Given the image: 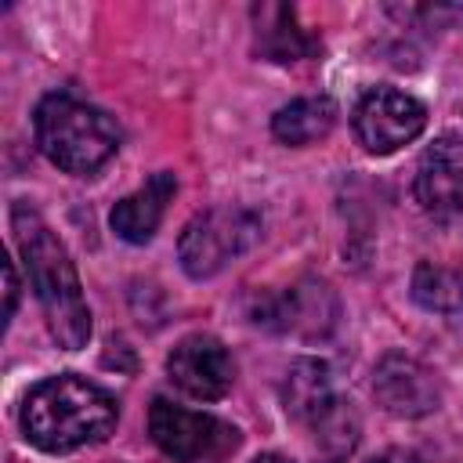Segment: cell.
<instances>
[{
	"instance_id": "cell-12",
	"label": "cell",
	"mask_w": 463,
	"mask_h": 463,
	"mask_svg": "<svg viewBox=\"0 0 463 463\" xmlns=\"http://www.w3.org/2000/svg\"><path fill=\"white\" fill-rule=\"evenodd\" d=\"M307 430H311V449H315L318 463H344L358 445L362 420L351 402L333 398L307 420Z\"/></svg>"
},
{
	"instance_id": "cell-9",
	"label": "cell",
	"mask_w": 463,
	"mask_h": 463,
	"mask_svg": "<svg viewBox=\"0 0 463 463\" xmlns=\"http://www.w3.org/2000/svg\"><path fill=\"white\" fill-rule=\"evenodd\" d=\"M416 203L438 217L452 221L463 213V137L445 134L438 137L416 166Z\"/></svg>"
},
{
	"instance_id": "cell-7",
	"label": "cell",
	"mask_w": 463,
	"mask_h": 463,
	"mask_svg": "<svg viewBox=\"0 0 463 463\" xmlns=\"http://www.w3.org/2000/svg\"><path fill=\"white\" fill-rule=\"evenodd\" d=\"M166 373L184 394L199 402H217L235 383V362L228 347L210 333H192L177 340L174 351L166 354Z\"/></svg>"
},
{
	"instance_id": "cell-19",
	"label": "cell",
	"mask_w": 463,
	"mask_h": 463,
	"mask_svg": "<svg viewBox=\"0 0 463 463\" xmlns=\"http://www.w3.org/2000/svg\"><path fill=\"white\" fill-rule=\"evenodd\" d=\"M253 463H293V459H286V456H279V452H264V456H257Z\"/></svg>"
},
{
	"instance_id": "cell-2",
	"label": "cell",
	"mask_w": 463,
	"mask_h": 463,
	"mask_svg": "<svg viewBox=\"0 0 463 463\" xmlns=\"http://www.w3.org/2000/svg\"><path fill=\"white\" fill-rule=\"evenodd\" d=\"M11 221H14V242L25 257V271L36 289V300L43 307L51 336L69 351L83 347L90 336V307L83 300L80 275H76L65 246L29 206H14Z\"/></svg>"
},
{
	"instance_id": "cell-6",
	"label": "cell",
	"mask_w": 463,
	"mask_h": 463,
	"mask_svg": "<svg viewBox=\"0 0 463 463\" xmlns=\"http://www.w3.org/2000/svg\"><path fill=\"white\" fill-rule=\"evenodd\" d=\"M354 137L373 156H391L402 145L416 141L427 127V109L420 98L398 90V87H373L354 105Z\"/></svg>"
},
{
	"instance_id": "cell-10",
	"label": "cell",
	"mask_w": 463,
	"mask_h": 463,
	"mask_svg": "<svg viewBox=\"0 0 463 463\" xmlns=\"http://www.w3.org/2000/svg\"><path fill=\"white\" fill-rule=\"evenodd\" d=\"M257 322L282 333L322 336L336 322V297L329 293L326 282H300L279 297H268L264 311H257Z\"/></svg>"
},
{
	"instance_id": "cell-8",
	"label": "cell",
	"mask_w": 463,
	"mask_h": 463,
	"mask_svg": "<svg viewBox=\"0 0 463 463\" xmlns=\"http://www.w3.org/2000/svg\"><path fill=\"white\" fill-rule=\"evenodd\" d=\"M373 394H376V402L391 416H402V420L427 416L441 402L434 373L423 362H416V358H409L402 351H391V354H383L376 362V369H373Z\"/></svg>"
},
{
	"instance_id": "cell-5",
	"label": "cell",
	"mask_w": 463,
	"mask_h": 463,
	"mask_svg": "<svg viewBox=\"0 0 463 463\" xmlns=\"http://www.w3.org/2000/svg\"><path fill=\"white\" fill-rule=\"evenodd\" d=\"M257 235H260L257 213L242 206H210L195 213L177 239L181 268L192 279H210L224 271L239 253H246L257 242Z\"/></svg>"
},
{
	"instance_id": "cell-1",
	"label": "cell",
	"mask_w": 463,
	"mask_h": 463,
	"mask_svg": "<svg viewBox=\"0 0 463 463\" xmlns=\"http://www.w3.org/2000/svg\"><path fill=\"white\" fill-rule=\"evenodd\" d=\"M119 405L116 398L87 376L58 373L40 380L22 402L25 438L51 456L105 441L116 430Z\"/></svg>"
},
{
	"instance_id": "cell-16",
	"label": "cell",
	"mask_w": 463,
	"mask_h": 463,
	"mask_svg": "<svg viewBox=\"0 0 463 463\" xmlns=\"http://www.w3.org/2000/svg\"><path fill=\"white\" fill-rule=\"evenodd\" d=\"M412 297H416V304H423L427 311L459 315V311H463V271L423 260V264L412 271Z\"/></svg>"
},
{
	"instance_id": "cell-17",
	"label": "cell",
	"mask_w": 463,
	"mask_h": 463,
	"mask_svg": "<svg viewBox=\"0 0 463 463\" xmlns=\"http://www.w3.org/2000/svg\"><path fill=\"white\" fill-rule=\"evenodd\" d=\"M4 275H7V289H4V293H7V300H4V318H11V315H14V304H18V275H14V264H11V260L4 264Z\"/></svg>"
},
{
	"instance_id": "cell-11",
	"label": "cell",
	"mask_w": 463,
	"mask_h": 463,
	"mask_svg": "<svg viewBox=\"0 0 463 463\" xmlns=\"http://www.w3.org/2000/svg\"><path fill=\"white\" fill-rule=\"evenodd\" d=\"M174 188H177L174 174L166 170L152 174L137 192H130L112 206V232L127 242H148L166 213V203L174 199Z\"/></svg>"
},
{
	"instance_id": "cell-18",
	"label": "cell",
	"mask_w": 463,
	"mask_h": 463,
	"mask_svg": "<svg viewBox=\"0 0 463 463\" xmlns=\"http://www.w3.org/2000/svg\"><path fill=\"white\" fill-rule=\"evenodd\" d=\"M369 463H423L416 452H405V449H387V452H380V456H373Z\"/></svg>"
},
{
	"instance_id": "cell-4",
	"label": "cell",
	"mask_w": 463,
	"mask_h": 463,
	"mask_svg": "<svg viewBox=\"0 0 463 463\" xmlns=\"http://www.w3.org/2000/svg\"><path fill=\"white\" fill-rule=\"evenodd\" d=\"M148 434L159 445V452L174 463H224L242 441L239 427H232L228 420L174 405L166 398L152 402Z\"/></svg>"
},
{
	"instance_id": "cell-3",
	"label": "cell",
	"mask_w": 463,
	"mask_h": 463,
	"mask_svg": "<svg viewBox=\"0 0 463 463\" xmlns=\"http://www.w3.org/2000/svg\"><path fill=\"white\" fill-rule=\"evenodd\" d=\"M33 134L40 152L65 174L87 177L105 166L119 148L116 119L65 90L47 94L33 112Z\"/></svg>"
},
{
	"instance_id": "cell-15",
	"label": "cell",
	"mask_w": 463,
	"mask_h": 463,
	"mask_svg": "<svg viewBox=\"0 0 463 463\" xmlns=\"http://www.w3.org/2000/svg\"><path fill=\"white\" fill-rule=\"evenodd\" d=\"M336 394H333V380H329V365L318 362V358H297L286 373V383H282V402H286V412L300 423H307L322 405H329Z\"/></svg>"
},
{
	"instance_id": "cell-13",
	"label": "cell",
	"mask_w": 463,
	"mask_h": 463,
	"mask_svg": "<svg viewBox=\"0 0 463 463\" xmlns=\"http://www.w3.org/2000/svg\"><path fill=\"white\" fill-rule=\"evenodd\" d=\"M336 127V101L326 94L297 98L271 116V134L282 145H315Z\"/></svg>"
},
{
	"instance_id": "cell-14",
	"label": "cell",
	"mask_w": 463,
	"mask_h": 463,
	"mask_svg": "<svg viewBox=\"0 0 463 463\" xmlns=\"http://www.w3.org/2000/svg\"><path fill=\"white\" fill-rule=\"evenodd\" d=\"M257 47L271 61H300L315 54V40L297 25L293 7H282V4L257 7Z\"/></svg>"
}]
</instances>
